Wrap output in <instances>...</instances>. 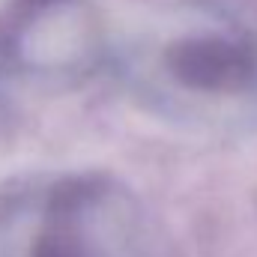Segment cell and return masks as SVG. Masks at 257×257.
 <instances>
[{"instance_id":"2","label":"cell","mask_w":257,"mask_h":257,"mask_svg":"<svg viewBox=\"0 0 257 257\" xmlns=\"http://www.w3.org/2000/svg\"><path fill=\"white\" fill-rule=\"evenodd\" d=\"M138 206L108 174H36L0 189V257H132Z\"/></svg>"},{"instance_id":"4","label":"cell","mask_w":257,"mask_h":257,"mask_svg":"<svg viewBox=\"0 0 257 257\" xmlns=\"http://www.w3.org/2000/svg\"><path fill=\"white\" fill-rule=\"evenodd\" d=\"M0 105H3V102H0Z\"/></svg>"},{"instance_id":"3","label":"cell","mask_w":257,"mask_h":257,"mask_svg":"<svg viewBox=\"0 0 257 257\" xmlns=\"http://www.w3.org/2000/svg\"><path fill=\"white\" fill-rule=\"evenodd\" d=\"M99 54L93 0H0V81H75Z\"/></svg>"},{"instance_id":"1","label":"cell","mask_w":257,"mask_h":257,"mask_svg":"<svg viewBox=\"0 0 257 257\" xmlns=\"http://www.w3.org/2000/svg\"><path fill=\"white\" fill-rule=\"evenodd\" d=\"M135 96L171 123L245 128L257 123V33L212 3L150 12L123 54Z\"/></svg>"}]
</instances>
